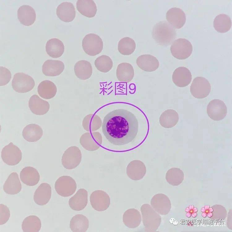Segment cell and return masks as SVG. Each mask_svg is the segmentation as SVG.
Segmentation results:
<instances>
[{
  "label": "cell",
  "instance_id": "1",
  "mask_svg": "<svg viewBox=\"0 0 232 232\" xmlns=\"http://www.w3.org/2000/svg\"><path fill=\"white\" fill-rule=\"evenodd\" d=\"M138 121L131 112L124 109L112 111L104 117L102 132L108 141L116 145L127 144L135 137L138 130Z\"/></svg>",
  "mask_w": 232,
  "mask_h": 232
},
{
  "label": "cell",
  "instance_id": "2",
  "mask_svg": "<svg viewBox=\"0 0 232 232\" xmlns=\"http://www.w3.org/2000/svg\"><path fill=\"white\" fill-rule=\"evenodd\" d=\"M153 38L159 45L168 46L170 45L176 37L174 28L165 20L156 23L152 31Z\"/></svg>",
  "mask_w": 232,
  "mask_h": 232
},
{
  "label": "cell",
  "instance_id": "3",
  "mask_svg": "<svg viewBox=\"0 0 232 232\" xmlns=\"http://www.w3.org/2000/svg\"><path fill=\"white\" fill-rule=\"evenodd\" d=\"M143 223L147 231H156L161 222V217L148 204H144L140 208Z\"/></svg>",
  "mask_w": 232,
  "mask_h": 232
},
{
  "label": "cell",
  "instance_id": "4",
  "mask_svg": "<svg viewBox=\"0 0 232 232\" xmlns=\"http://www.w3.org/2000/svg\"><path fill=\"white\" fill-rule=\"evenodd\" d=\"M103 45L101 38L98 35L92 33L86 35L82 41L83 50L86 54L91 56H96L101 53Z\"/></svg>",
  "mask_w": 232,
  "mask_h": 232
},
{
  "label": "cell",
  "instance_id": "5",
  "mask_svg": "<svg viewBox=\"0 0 232 232\" xmlns=\"http://www.w3.org/2000/svg\"><path fill=\"white\" fill-rule=\"evenodd\" d=\"M170 50L174 58L179 60H184L191 55L193 47L190 42L187 39L179 38L173 42Z\"/></svg>",
  "mask_w": 232,
  "mask_h": 232
},
{
  "label": "cell",
  "instance_id": "6",
  "mask_svg": "<svg viewBox=\"0 0 232 232\" xmlns=\"http://www.w3.org/2000/svg\"><path fill=\"white\" fill-rule=\"evenodd\" d=\"M35 85V81L33 78L23 72L15 74L12 82L13 88L19 93L28 92L33 88Z\"/></svg>",
  "mask_w": 232,
  "mask_h": 232
},
{
  "label": "cell",
  "instance_id": "7",
  "mask_svg": "<svg viewBox=\"0 0 232 232\" xmlns=\"http://www.w3.org/2000/svg\"><path fill=\"white\" fill-rule=\"evenodd\" d=\"M57 193L60 195L67 197L73 195L76 189V184L75 180L68 176H63L56 181L54 185Z\"/></svg>",
  "mask_w": 232,
  "mask_h": 232
},
{
  "label": "cell",
  "instance_id": "8",
  "mask_svg": "<svg viewBox=\"0 0 232 232\" xmlns=\"http://www.w3.org/2000/svg\"><path fill=\"white\" fill-rule=\"evenodd\" d=\"M211 89V86L209 82L202 76H198L195 78L190 88L192 95L198 99L204 98L208 96Z\"/></svg>",
  "mask_w": 232,
  "mask_h": 232
},
{
  "label": "cell",
  "instance_id": "9",
  "mask_svg": "<svg viewBox=\"0 0 232 232\" xmlns=\"http://www.w3.org/2000/svg\"><path fill=\"white\" fill-rule=\"evenodd\" d=\"M3 161L9 165H15L21 160L22 153L20 149L12 142L2 148L1 154Z\"/></svg>",
  "mask_w": 232,
  "mask_h": 232
},
{
  "label": "cell",
  "instance_id": "10",
  "mask_svg": "<svg viewBox=\"0 0 232 232\" xmlns=\"http://www.w3.org/2000/svg\"><path fill=\"white\" fill-rule=\"evenodd\" d=\"M206 111L211 119L214 121H220L226 116L227 108L223 101L215 99L209 102L207 107Z\"/></svg>",
  "mask_w": 232,
  "mask_h": 232
},
{
  "label": "cell",
  "instance_id": "11",
  "mask_svg": "<svg viewBox=\"0 0 232 232\" xmlns=\"http://www.w3.org/2000/svg\"><path fill=\"white\" fill-rule=\"evenodd\" d=\"M90 200L92 207L98 211L105 210L110 204L109 195L105 192L101 190L93 191L90 195Z\"/></svg>",
  "mask_w": 232,
  "mask_h": 232
},
{
  "label": "cell",
  "instance_id": "12",
  "mask_svg": "<svg viewBox=\"0 0 232 232\" xmlns=\"http://www.w3.org/2000/svg\"><path fill=\"white\" fill-rule=\"evenodd\" d=\"M150 203L154 210L161 215L167 214L171 208V203L169 198L163 194L155 195L152 198Z\"/></svg>",
  "mask_w": 232,
  "mask_h": 232
},
{
  "label": "cell",
  "instance_id": "13",
  "mask_svg": "<svg viewBox=\"0 0 232 232\" xmlns=\"http://www.w3.org/2000/svg\"><path fill=\"white\" fill-rule=\"evenodd\" d=\"M166 18L168 22L177 29L183 27L186 21L185 14L182 9L178 7L170 9L166 12Z\"/></svg>",
  "mask_w": 232,
  "mask_h": 232
},
{
  "label": "cell",
  "instance_id": "14",
  "mask_svg": "<svg viewBox=\"0 0 232 232\" xmlns=\"http://www.w3.org/2000/svg\"><path fill=\"white\" fill-rule=\"evenodd\" d=\"M172 79L173 83L179 87H185L189 85L192 80V75L190 70L186 67H180L174 71Z\"/></svg>",
  "mask_w": 232,
  "mask_h": 232
},
{
  "label": "cell",
  "instance_id": "15",
  "mask_svg": "<svg viewBox=\"0 0 232 232\" xmlns=\"http://www.w3.org/2000/svg\"><path fill=\"white\" fill-rule=\"evenodd\" d=\"M146 172V169L144 164L138 160L131 161L127 168V175L133 180H139L142 179Z\"/></svg>",
  "mask_w": 232,
  "mask_h": 232
},
{
  "label": "cell",
  "instance_id": "16",
  "mask_svg": "<svg viewBox=\"0 0 232 232\" xmlns=\"http://www.w3.org/2000/svg\"><path fill=\"white\" fill-rule=\"evenodd\" d=\"M51 193L50 185L46 183H42L39 186L34 192V200L38 205H45L50 200Z\"/></svg>",
  "mask_w": 232,
  "mask_h": 232
},
{
  "label": "cell",
  "instance_id": "17",
  "mask_svg": "<svg viewBox=\"0 0 232 232\" xmlns=\"http://www.w3.org/2000/svg\"><path fill=\"white\" fill-rule=\"evenodd\" d=\"M56 14L61 20L69 22L75 19L76 12L73 4L71 2H66L58 5L56 9Z\"/></svg>",
  "mask_w": 232,
  "mask_h": 232
},
{
  "label": "cell",
  "instance_id": "18",
  "mask_svg": "<svg viewBox=\"0 0 232 232\" xmlns=\"http://www.w3.org/2000/svg\"><path fill=\"white\" fill-rule=\"evenodd\" d=\"M28 106L33 113L38 115L46 114L49 109V103L35 94L33 95L30 98Z\"/></svg>",
  "mask_w": 232,
  "mask_h": 232
},
{
  "label": "cell",
  "instance_id": "19",
  "mask_svg": "<svg viewBox=\"0 0 232 232\" xmlns=\"http://www.w3.org/2000/svg\"><path fill=\"white\" fill-rule=\"evenodd\" d=\"M65 68L64 63L61 61L48 59L43 63L42 72L46 76H55L59 75Z\"/></svg>",
  "mask_w": 232,
  "mask_h": 232
},
{
  "label": "cell",
  "instance_id": "20",
  "mask_svg": "<svg viewBox=\"0 0 232 232\" xmlns=\"http://www.w3.org/2000/svg\"><path fill=\"white\" fill-rule=\"evenodd\" d=\"M88 192L84 188L80 189L69 200L70 207L73 210L79 211L83 210L87 205Z\"/></svg>",
  "mask_w": 232,
  "mask_h": 232
},
{
  "label": "cell",
  "instance_id": "21",
  "mask_svg": "<svg viewBox=\"0 0 232 232\" xmlns=\"http://www.w3.org/2000/svg\"><path fill=\"white\" fill-rule=\"evenodd\" d=\"M18 18L24 25L30 26L33 24L36 19V13L34 9L31 6L23 5L17 11Z\"/></svg>",
  "mask_w": 232,
  "mask_h": 232
},
{
  "label": "cell",
  "instance_id": "22",
  "mask_svg": "<svg viewBox=\"0 0 232 232\" xmlns=\"http://www.w3.org/2000/svg\"><path fill=\"white\" fill-rule=\"evenodd\" d=\"M136 62L140 68L147 72L155 71L159 66V62L157 58L149 54L140 55L137 58Z\"/></svg>",
  "mask_w": 232,
  "mask_h": 232
},
{
  "label": "cell",
  "instance_id": "23",
  "mask_svg": "<svg viewBox=\"0 0 232 232\" xmlns=\"http://www.w3.org/2000/svg\"><path fill=\"white\" fill-rule=\"evenodd\" d=\"M21 181L26 185L33 186L37 185L40 179V175L37 170L31 166L23 168L20 174Z\"/></svg>",
  "mask_w": 232,
  "mask_h": 232
},
{
  "label": "cell",
  "instance_id": "24",
  "mask_svg": "<svg viewBox=\"0 0 232 232\" xmlns=\"http://www.w3.org/2000/svg\"><path fill=\"white\" fill-rule=\"evenodd\" d=\"M3 190L6 193L15 195L21 191L22 186L17 173H11L5 181L3 185Z\"/></svg>",
  "mask_w": 232,
  "mask_h": 232
},
{
  "label": "cell",
  "instance_id": "25",
  "mask_svg": "<svg viewBox=\"0 0 232 232\" xmlns=\"http://www.w3.org/2000/svg\"><path fill=\"white\" fill-rule=\"evenodd\" d=\"M43 135L41 127L37 124L32 123L26 126L22 131L24 139L29 142H36L39 140Z\"/></svg>",
  "mask_w": 232,
  "mask_h": 232
},
{
  "label": "cell",
  "instance_id": "26",
  "mask_svg": "<svg viewBox=\"0 0 232 232\" xmlns=\"http://www.w3.org/2000/svg\"><path fill=\"white\" fill-rule=\"evenodd\" d=\"M45 50L48 55L53 58H58L62 56L64 50V46L59 39L53 38L49 40L45 45Z\"/></svg>",
  "mask_w": 232,
  "mask_h": 232
},
{
  "label": "cell",
  "instance_id": "27",
  "mask_svg": "<svg viewBox=\"0 0 232 232\" xmlns=\"http://www.w3.org/2000/svg\"><path fill=\"white\" fill-rule=\"evenodd\" d=\"M122 220L124 224L128 227L135 228L140 224L141 217L138 210L134 208H130L124 213Z\"/></svg>",
  "mask_w": 232,
  "mask_h": 232
},
{
  "label": "cell",
  "instance_id": "28",
  "mask_svg": "<svg viewBox=\"0 0 232 232\" xmlns=\"http://www.w3.org/2000/svg\"><path fill=\"white\" fill-rule=\"evenodd\" d=\"M134 75V70L131 64L122 62L118 65L116 70V76L120 82L128 83L132 80Z\"/></svg>",
  "mask_w": 232,
  "mask_h": 232
},
{
  "label": "cell",
  "instance_id": "29",
  "mask_svg": "<svg viewBox=\"0 0 232 232\" xmlns=\"http://www.w3.org/2000/svg\"><path fill=\"white\" fill-rule=\"evenodd\" d=\"M76 6L79 12L88 18L94 17L97 12L96 4L92 0H78Z\"/></svg>",
  "mask_w": 232,
  "mask_h": 232
},
{
  "label": "cell",
  "instance_id": "30",
  "mask_svg": "<svg viewBox=\"0 0 232 232\" xmlns=\"http://www.w3.org/2000/svg\"><path fill=\"white\" fill-rule=\"evenodd\" d=\"M74 71L76 76L83 80L90 78L92 73L91 64L89 62L85 60L77 62L74 66Z\"/></svg>",
  "mask_w": 232,
  "mask_h": 232
},
{
  "label": "cell",
  "instance_id": "31",
  "mask_svg": "<svg viewBox=\"0 0 232 232\" xmlns=\"http://www.w3.org/2000/svg\"><path fill=\"white\" fill-rule=\"evenodd\" d=\"M57 88L54 84L49 80H45L41 82L37 88V92L42 98L49 99L56 95Z\"/></svg>",
  "mask_w": 232,
  "mask_h": 232
},
{
  "label": "cell",
  "instance_id": "32",
  "mask_svg": "<svg viewBox=\"0 0 232 232\" xmlns=\"http://www.w3.org/2000/svg\"><path fill=\"white\" fill-rule=\"evenodd\" d=\"M179 119L178 113L175 110L168 109L164 111L161 115L159 122L164 128H170L174 126Z\"/></svg>",
  "mask_w": 232,
  "mask_h": 232
},
{
  "label": "cell",
  "instance_id": "33",
  "mask_svg": "<svg viewBox=\"0 0 232 232\" xmlns=\"http://www.w3.org/2000/svg\"><path fill=\"white\" fill-rule=\"evenodd\" d=\"M70 227L73 232H86L89 227V221L86 217L82 214L76 215L71 220Z\"/></svg>",
  "mask_w": 232,
  "mask_h": 232
},
{
  "label": "cell",
  "instance_id": "34",
  "mask_svg": "<svg viewBox=\"0 0 232 232\" xmlns=\"http://www.w3.org/2000/svg\"><path fill=\"white\" fill-rule=\"evenodd\" d=\"M231 26V20L230 16L225 14L217 15L213 21L215 29L220 33H225L229 30Z\"/></svg>",
  "mask_w": 232,
  "mask_h": 232
},
{
  "label": "cell",
  "instance_id": "35",
  "mask_svg": "<svg viewBox=\"0 0 232 232\" xmlns=\"http://www.w3.org/2000/svg\"><path fill=\"white\" fill-rule=\"evenodd\" d=\"M41 226V221L39 218L35 215H30L24 219L22 228L24 232H38Z\"/></svg>",
  "mask_w": 232,
  "mask_h": 232
},
{
  "label": "cell",
  "instance_id": "36",
  "mask_svg": "<svg viewBox=\"0 0 232 232\" xmlns=\"http://www.w3.org/2000/svg\"><path fill=\"white\" fill-rule=\"evenodd\" d=\"M73 147L68 148L63 153L62 162L64 168L67 169H72L76 167L80 163L81 158H76L74 156Z\"/></svg>",
  "mask_w": 232,
  "mask_h": 232
},
{
  "label": "cell",
  "instance_id": "37",
  "mask_svg": "<svg viewBox=\"0 0 232 232\" xmlns=\"http://www.w3.org/2000/svg\"><path fill=\"white\" fill-rule=\"evenodd\" d=\"M184 178L183 172L177 168H172L169 169L165 175V179L167 182L173 186L180 185L183 181Z\"/></svg>",
  "mask_w": 232,
  "mask_h": 232
},
{
  "label": "cell",
  "instance_id": "38",
  "mask_svg": "<svg viewBox=\"0 0 232 232\" xmlns=\"http://www.w3.org/2000/svg\"><path fill=\"white\" fill-rule=\"evenodd\" d=\"M136 44L132 39L128 37H125L120 40L118 44V50L121 54L129 55L135 50Z\"/></svg>",
  "mask_w": 232,
  "mask_h": 232
},
{
  "label": "cell",
  "instance_id": "39",
  "mask_svg": "<svg viewBox=\"0 0 232 232\" xmlns=\"http://www.w3.org/2000/svg\"><path fill=\"white\" fill-rule=\"evenodd\" d=\"M94 64L97 69L99 71L106 73L112 69L113 62L111 59L108 56L103 55L95 60Z\"/></svg>",
  "mask_w": 232,
  "mask_h": 232
},
{
  "label": "cell",
  "instance_id": "40",
  "mask_svg": "<svg viewBox=\"0 0 232 232\" xmlns=\"http://www.w3.org/2000/svg\"><path fill=\"white\" fill-rule=\"evenodd\" d=\"M212 208L213 209L212 217L218 220H223L226 218L227 212L225 207L221 205H215Z\"/></svg>",
  "mask_w": 232,
  "mask_h": 232
},
{
  "label": "cell",
  "instance_id": "41",
  "mask_svg": "<svg viewBox=\"0 0 232 232\" xmlns=\"http://www.w3.org/2000/svg\"><path fill=\"white\" fill-rule=\"evenodd\" d=\"M1 86H4L7 84L11 78V71L8 69L3 67H0Z\"/></svg>",
  "mask_w": 232,
  "mask_h": 232
},
{
  "label": "cell",
  "instance_id": "42",
  "mask_svg": "<svg viewBox=\"0 0 232 232\" xmlns=\"http://www.w3.org/2000/svg\"><path fill=\"white\" fill-rule=\"evenodd\" d=\"M10 216V211L8 207L2 204H0V225L5 224Z\"/></svg>",
  "mask_w": 232,
  "mask_h": 232
},
{
  "label": "cell",
  "instance_id": "43",
  "mask_svg": "<svg viewBox=\"0 0 232 232\" xmlns=\"http://www.w3.org/2000/svg\"><path fill=\"white\" fill-rule=\"evenodd\" d=\"M191 216L193 217H195L197 216V213H196V212H192V213H191Z\"/></svg>",
  "mask_w": 232,
  "mask_h": 232
},
{
  "label": "cell",
  "instance_id": "44",
  "mask_svg": "<svg viewBox=\"0 0 232 232\" xmlns=\"http://www.w3.org/2000/svg\"><path fill=\"white\" fill-rule=\"evenodd\" d=\"M207 214L208 217L209 218L213 216V213L211 212H208V213H207Z\"/></svg>",
  "mask_w": 232,
  "mask_h": 232
},
{
  "label": "cell",
  "instance_id": "45",
  "mask_svg": "<svg viewBox=\"0 0 232 232\" xmlns=\"http://www.w3.org/2000/svg\"><path fill=\"white\" fill-rule=\"evenodd\" d=\"M186 216L187 217H190L191 216V212H187L186 214Z\"/></svg>",
  "mask_w": 232,
  "mask_h": 232
},
{
  "label": "cell",
  "instance_id": "46",
  "mask_svg": "<svg viewBox=\"0 0 232 232\" xmlns=\"http://www.w3.org/2000/svg\"><path fill=\"white\" fill-rule=\"evenodd\" d=\"M202 216L204 217H206V216H207V214L205 212L203 213L202 214Z\"/></svg>",
  "mask_w": 232,
  "mask_h": 232
},
{
  "label": "cell",
  "instance_id": "47",
  "mask_svg": "<svg viewBox=\"0 0 232 232\" xmlns=\"http://www.w3.org/2000/svg\"><path fill=\"white\" fill-rule=\"evenodd\" d=\"M208 210V212H210L211 213H213V208L212 207H211L210 208H209Z\"/></svg>",
  "mask_w": 232,
  "mask_h": 232
},
{
  "label": "cell",
  "instance_id": "48",
  "mask_svg": "<svg viewBox=\"0 0 232 232\" xmlns=\"http://www.w3.org/2000/svg\"><path fill=\"white\" fill-rule=\"evenodd\" d=\"M192 210L193 212H197L198 211V209L196 208H194Z\"/></svg>",
  "mask_w": 232,
  "mask_h": 232
},
{
  "label": "cell",
  "instance_id": "49",
  "mask_svg": "<svg viewBox=\"0 0 232 232\" xmlns=\"http://www.w3.org/2000/svg\"><path fill=\"white\" fill-rule=\"evenodd\" d=\"M209 208H210V207L209 205H206L204 206V208H205L206 210H208Z\"/></svg>",
  "mask_w": 232,
  "mask_h": 232
},
{
  "label": "cell",
  "instance_id": "50",
  "mask_svg": "<svg viewBox=\"0 0 232 232\" xmlns=\"http://www.w3.org/2000/svg\"><path fill=\"white\" fill-rule=\"evenodd\" d=\"M194 208V207L193 205H190L189 206V208L190 210H192V209H193Z\"/></svg>",
  "mask_w": 232,
  "mask_h": 232
},
{
  "label": "cell",
  "instance_id": "51",
  "mask_svg": "<svg viewBox=\"0 0 232 232\" xmlns=\"http://www.w3.org/2000/svg\"><path fill=\"white\" fill-rule=\"evenodd\" d=\"M206 210L205 208L204 207H202L201 209V212L202 213L205 212Z\"/></svg>",
  "mask_w": 232,
  "mask_h": 232
},
{
  "label": "cell",
  "instance_id": "52",
  "mask_svg": "<svg viewBox=\"0 0 232 232\" xmlns=\"http://www.w3.org/2000/svg\"><path fill=\"white\" fill-rule=\"evenodd\" d=\"M190 211V210L189 208H187L185 209V211L187 212H189Z\"/></svg>",
  "mask_w": 232,
  "mask_h": 232
}]
</instances>
